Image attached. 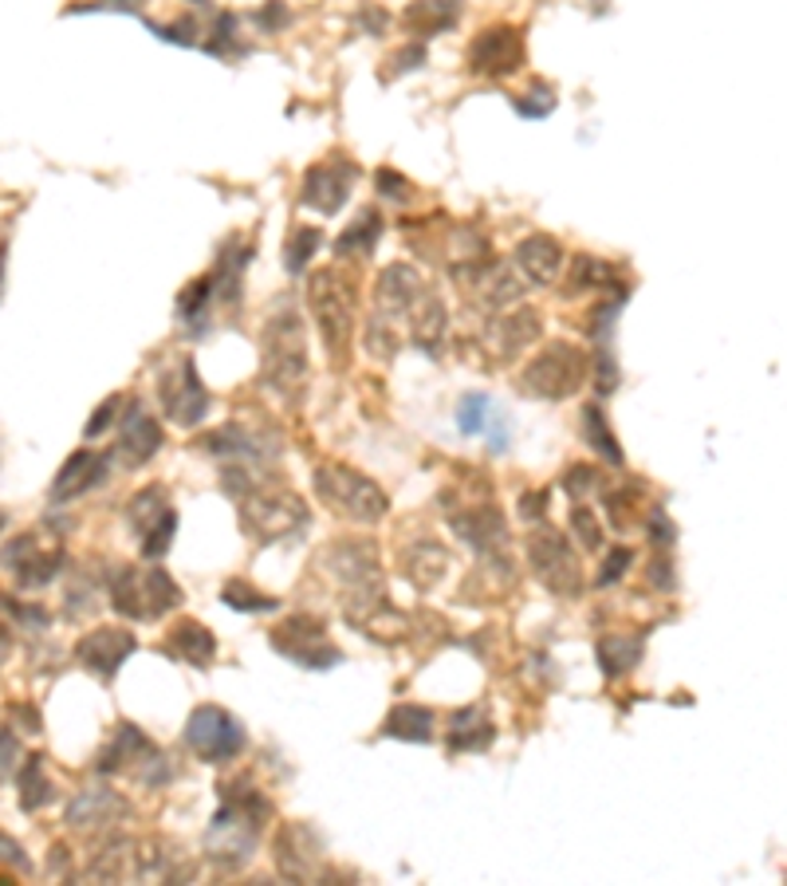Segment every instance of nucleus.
<instances>
[{
  "label": "nucleus",
  "instance_id": "nucleus-1",
  "mask_svg": "<svg viewBox=\"0 0 787 886\" xmlns=\"http://www.w3.org/2000/svg\"><path fill=\"white\" fill-rule=\"evenodd\" d=\"M272 804L256 792V788L241 784H225V804L213 815L205 835V855L217 863L221 871H241L260 847V832L264 820H268Z\"/></svg>",
  "mask_w": 787,
  "mask_h": 886
},
{
  "label": "nucleus",
  "instance_id": "nucleus-2",
  "mask_svg": "<svg viewBox=\"0 0 787 886\" xmlns=\"http://www.w3.org/2000/svg\"><path fill=\"white\" fill-rule=\"evenodd\" d=\"M319 568L336 579L343 591V611L351 623L379 611L386 603V579H382V560L374 540H339L319 552Z\"/></svg>",
  "mask_w": 787,
  "mask_h": 886
},
{
  "label": "nucleus",
  "instance_id": "nucleus-3",
  "mask_svg": "<svg viewBox=\"0 0 787 886\" xmlns=\"http://www.w3.org/2000/svg\"><path fill=\"white\" fill-rule=\"evenodd\" d=\"M260 371L264 387H272L280 399H296L308 379V335L304 319L284 304L260 331Z\"/></svg>",
  "mask_w": 787,
  "mask_h": 886
},
{
  "label": "nucleus",
  "instance_id": "nucleus-4",
  "mask_svg": "<svg viewBox=\"0 0 787 886\" xmlns=\"http://www.w3.org/2000/svg\"><path fill=\"white\" fill-rule=\"evenodd\" d=\"M308 308L316 316L319 339L327 347V359L336 367H347L354 344V324H359V308H354V288L339 268H319L308 281Z\"/></svg>",
  "mask_w": 787,
  "mask_h": 886
},
{
  "label": "nucleus",
  "instance_id": "nucleus-5",
  "mask_svg": "<svg viewBox=\"0 0 787 886\" xmlns=\"http://www.w3.org/2000/svg\"><path fill=\"white\" fill-rule=\"evenodd\" d=\"M316 497L323 500L331 513H339L351 525H379L382 516L390 513V500L371 477H362L351 465H319L316 477Z\"/></svg>",
  "mask_w": 787,
  "mask_h": 886
},
{
  "label": "nucleus",
  "instance_id": "nucleus-6",
  "mask_svg": "<svg viewBox=\"0 0 787 886\" xmlns=\"http://www.w3.org/2000/svg\"><path fill=\"white\" fill-rule=\"evenodd\" d=\"M236 516H241V528H245L248 540L256 544H276L284 536L299 532L308 525V505L299 493H288V488H268L264 493L260 485L253 493L236 500Z\"/></svg>",
  "mask_w": 787,
  "mask_h": 886
},
{
  "label": "nucleus",
  "instance_id": "nucleus-7",
  "mask_svg": "<svg viewBox=\"0 0 787 886\" xmlns=\"http://www.w3.org/2000/svg\"><path fill=\"white\" fill-rule=\"evenodd\" d=\"M528 568L535 571L543 588L560 599H575L583 591V560L571 548V540L555 525H540L524 540Z\"/></svg>",
  "mask_w": 787,
  "mask_h": 886
},
{
  "label": "nucleus",
  "instance_id": "nucleus-8",
  "mask_svg": "<svg viewBox=\"0 0 787 886\" xmlns=\"http://www.w3.org/2000/svg\"><path fill=\"white\" fill-rule=\"evenodd\" d=\"M587 382V351L575 344H552L543 347L524 371H520L517 387L532 399L563 402Z\"/></svg>",
  "mask_w": 787,
  "mask_h": 886
},
{
  "label": "nucleus",
  "instance_id": "nucleus-9",
  "mask_svg": "<svg viewBox=\"0 0 787 886\" xmlns=\"http://www.w3.org/2000/svg\"><path fill=\"white\" fill-rule=\"evenodd\" d=\"M185 745H190L201 760H209V764H228V760H236L245 752L248 732L228 709L198 706L190 714V721H185Z\"/></svg>",
  "mask_w": 787,
  "mask_h": 886
},
{
  "label": "nucleus",
  "instance_id": "nucleus-10",
  "mask_svg": "<svg viewBox=\"0 0 787 886\" xmlns=\"http://www.w3.org/2000/svg\"><path fill=\"white\" fill-rule=\"evenodd\" d=\"M272 646H276L284 658H291L296 666H308V669H327L343 662V654L327 643L323 619H311V615L284 619V623L272 631Z\"/></svg>",
  "mask_w": 787,
  "mask_h": 886
},
{
  "label": "nucleus",
  "instance_id": "nucleus-11",
  "mask_svg": "<svg viewBox=\"0 0 787 886\" xmlns=\"http://www.w3.org/2000/svg\"><path fill=\"white\" fill-rule=\"evenodd\" d=\"M158 394H162L166 418L181 430H193V425L205 422L209 414V390L205 382L198 379V362L181 359L178 371H170L162 382H158Z\"/></svg>",
  "mask_w": 787,
  "mask_h": 886
},
{
  "label": "nucleus",
  "instance_id": "nucleus-12",
  "mask_svg": "<svg viewBox=\"0 0 787 886\" xmlns=\"http://www.w3.org/2000/svg\"><path fill=\"white\" fill-rule=\"evenodd\" d=\"M272 855H276V871L291 883H308L323 867V843L308 823H284L272 843Z\"/></svg>",
  "mask_w": 787,
  "mask_h": 886
},
{
  "label": "nucleus",
  "instance_id": "nucleus-13",
  "mask_svg": "<svg viewBox=\"0 0 787 886\" xmlns=\"http://www.w3.org/2000/svg\"><path fill=\"white\" fill-rule=\"evenodd\" d=\"M469 67L477 75H492V80L520 72L524 67V36L508 24L485 28L469 48Z\"/></svg>",
  "mask_w": 787,
  "mask_h": 886
},
{
  "label": "nucleus",
  "instance_id": "nucleus-14",
  "mask_svg": "<svg viewBox=\"0 0 787 886\" xmlns=\"http://www.w3.org/2000/svg\"><path fill=\"white\" fill-rule=\"evenodd\" d=\"M162 764H166V757L155 749V741H150V737L138 729V725L123 721L115 729V737H110V745L103 749L99 772H123V769H130V772H138L146 784H150V769H162Z\"/></svg>",
  "mask_w": 787,
  "mask_h": 886
},
{
  "label": "nucleus",
  "instance_id": "nucleus-15",
  "mask_svg": "<svg viewBox=\"0 0 787 886\" xmlns=\"http://www.w3.org/2000/svg\"><path fill=\"white\" fill-rule=\"evenodd\" d=\"M135 651H138V639L130 631H123V626H95V631H87L79 643H75L79 666H87L91 674H99V678H115L118 669H123V662Z\"/></svg>",
  "mask_w": 787,
  "mask_h": 886
},
{
  "label": "nucleus",
  "instance_id": "nucleus-16",
  "mask_svg": "<svg viewBox=\"0 0 787 886\" xmlns=\"http://www.w3.org/2000/svg\"><path fill=\"white\" fill-rule=\"evenodd\" d=\"M64 820L72 832H99V827H115V823L130 820V800L107 784L83 788L79 797L67 804Z\"/></svg>",
  "mask_w": 787,
  "mask_h": 886
},
{
  "label": "nucleus",
  "instance_id": "nucleus-17",
  "mask_svg": "<svg viewBox=\"0 0 787 886\" xmlns=\"http://www.w3.org/2000/svg\"><path fill=\"white\" fill-rule=\"evenodd\" d=\"M60 563H64V552H60V548H55V552H44L36 532L17 536V540H9L4 552H0V568L12 571L20 588H44L47 579H55Z\"/></svg>",
  "mask_w": 787,
  "mask_h": 886
},
{
  "label": "nucleus",
  "instance_id": "nucleus-18",
  "mask_svg": "<svg viewBox=\"0 0 787 886\" xmlns=\"http://www.w3.org/2000/svg\"><path fill=\"white\" fill-rule=\"evenodd\" d=\"M351 178H354V170L347 162H339V158L311 166V170L304 173L299 205H304V209H316V213L331 218V213H339V209L347 205V198H351Z\"/></svg>",
  "mask_w": 787,
  "mask_h": 886
},
{
  "label": "nucleus",
  "instance_id": "nucleus-19",
  "mask_svg": "<svg viewBox=\"0 0 787 886\" xmlns=\"http://www.w3.org/2000/svg\"><path fill=\"white\" fill-rule=\"evenodd\" d=\"M449 528L457 536H461L469 548H477L480 556H500L508 548V525L504 516H500L497 505H472V508H461V513L449 516Z\"/></svg>",
  "mask_w": 787,
  "mask_h": 886
},
{
  "label": "nucleus",
  "instance_id": "nucleus-20",
  "mask_svg": "<svg viewBox=\"0 0 787 886\" xmlns=\"http://www.w3.org/2000/svg\"><path fill=\"white\" fill-rule=\"evenodd\" d=\"M158 450H162V425L146 414L142 402H130V410L123 414V430H118L115 457L127 465V470H138V465L150 462Z\"/></svg>",
  "mask_w": 787,
  "mask_h": 886
},
{
  "label": "nucleus",
  "instance_id": "nucleus-21",
  "mask_svg": "<svg viewBox=\"0 0 787 886\" xmlns=\"http://www.w3.org/2000/svg\"><path fill=\"white\" fill-rule=\"evenodd\" d=\"M422 292H426V284H422V272L414 264H390V268H382L379 284H374V308H379L382 319L394 324L398 316L414 312Z\"/></svg>",
  "mask_w": 787,
  "mask_h": 886
},
{
  "label": "nucleus",
  "instance_id": "nucleus-22",
  "mask_svg": "<svg viewBox=\"0 0 787 886\" xmlns=\"http://www.w3.org/2000/svg\"><path fill=\"white\" fill-rule=\"evenodd\" d=\"M543 335V319L535 308H517L508 312V316L489 319V331H485V347L497 355L500 362L517 359L528 344H535Z\"/></svg>",
  "mask_w": 787,
  "mask_h": 886
},
{
  "label": "nucleus",
  "instance_id": "nucleus-23",
  "mask_svg": "<svg viewBox=\"0 0 787 886\" xmlns=\"http://www.w3.org/2000/svg\"><path fill=\"white\" fill-rule=\"evenodd\" d=\"M110 470V453H91L79 450L64 462V470L55 473L52 481V505H67V500H79L87 488H95Z\"/></svg>",
  "mask_w": 787,
  "mask_h": 886
},
{
  "label": "nucleus",
  "instance_id": "nucleus-24",
  "mask_svg": "<svg viewBox=\"0 0 787 886\" xmlns=\"http://www.w3.org/2000/svg\"><path fill=\"white\" fill-rule=\"evenodd\" d=\"M453 276H461V281H472L469 288L477 292L480 308H504V304H517L524 284H520L517 268H508V264H480L477 272L472 268H453Z\"/></svg>",
  "mask_w": 787,
  "mask_h": 886
},
{
  "label": "nucleus",
  "instance_id": "nucleus-25",
  "mask_svg": "<svg viewBox=\"0 0 787 886\" xmlns=\"http://www.w3.org/2000/svg\"><path fill=\"white\" fill-rule=\"evenodd\" d=\"M517 268L524 272V281L535 284V288H547L555 284L563 268V244L547 233H532L517 244Z\"/></svg>",
  "mask_w": 787,
  "mask_h": 886
},
{
  "label": "nucleus",
  "instance_id": "nucleus-26",
  "mask_svg": "<svg viewBox=\"0 0 787 886\" xmlns=\"http://www.w3.org/2000/svg\"><path fill=\"white\" fill-rule=\"evenodd\" d=\"M402 568H406V579L414 583L417 591H434L437 583L445 579V571H449V548H445L442 540H429V536H422L414 548H406V556H402Z\"/></svg>",
  "mask_w": 787,
  "mask_h": 886
},
{
  "label": "nucleus",
  "instance_id": "nucleus-27",
  "mask_svg": "<svg viewBox=\"0 0 787 886\" xmlns=\"http://www.w3.org/2000/svg\"><path fill=\"white\" fill-rule=\"evenodd\" d=\"M162 651L181 662H190V666H209V662L217 658V639H213V631H209L205 623H198V619H181L170 631Z\"/></svg>",
  "mask_w": 787,
  "mask_h": 886
},
{
  "label": "nucleus",
  "instance_id": "nucleus-28",
  "mask_svg": "<svg viewBox=\"0 0 787 886\" xmlns=\"http://www.w3.org/2000/svg\"><path fill=\"white\" fill-rule=\"evenodd\" d=\"M492 737H497V729H492L489 714H485L480 706H469V709H461V714H453V725H449V749L453 752L489 749Z\"/></svg>",
  "mask_w": 787,
  "mask_h": 886
},
{
  "label": "nucleus",
  "instance_id": "nucleus-29",
  "mask_svg": "<svg viewBox=\"0 0 787 886\" xmlns=\"http://www.w3.org/2000/svg\"><path fill=\"white\" fill-rule=\"evenodd\" d=\"M382 737H394V741L410 745H426L434 741V709L429 706H394L382 725Z\"/></svg>",
  "mask_w": 787,
  "mask_h": 886
},
{
  "label": "nucleus",
  "instance_id": "nucleus-30",
  "mask_svg": "<svg viewBox=\"0 0 787 886\" xmlns=\"http://www.w3.org/2000/svg\"><path fill=\"white\" fill-rule=\"evenodd\" d=\"M445 331H449V316H445V304L437 296H426L414 304V344L422 351H442L445 344Z\"/></svg>",
  "mask_w": 787,
  "mask_h": 886
},
{
  "label": "nucleus",
  "instance_id": "nucleus-31",
  "mask_svg": "<svg viewBox=\"0 0 787 886\" xmlns=\"http://www.w3.org/2000/svg\"><path fill=\"white\" fill-rule=\"evenodd\" d=\"M107 588H110V603H115L118 615L146 619V611H142V571L130 568V563H115V568L107 571Z\"/></svg>",
  "mask_w": 787,
  "mask_h": 886
},
{
  "label": "nucleus",
  "instance_id": "nucleus-32",
  "mask_svg": "<svg viewBox=\"0 0 787 886\" xmlns=\"http://www.w3.org/2000/svg\"><path fill=\"white\" fill-rule=\"evenodd\" d=\"M595 654H598V666H603L607 678H623V674H630V669L642 662V639H630V634H607V639H598Z\"/></svg>",
  "mask_w": 787,
  "mask_h": 886
},
{
  "label": "nucleus",
  "instance_id": "nucleus-33",
  "mask_svg": "<svg viewBox=\"0 0 787 886\" xmlns=\"http://www.w3.org/2000/svg\"><path fill=\"white\" fill-rule=\"evenodd\" d=\"M173 607H181V588L166 568H146L142 571V611L146 619L170 615Z\"/></svg>",
  "mask_w": 787,
  "mask_h": 886
},
{
  "label": "nucleus",
  "instance_id": "nucleus-34",
  "mask_svg": "<svg viewBox=\"0 0 787 886\" xmlns=\"http://www.w3.org/2000/svg\"><path fill=\"white\" fill-rule=\"evenodd\" d=\"M201 445H205L209 453H221V457H260V462L268 457V453H276L264 445V437L248 434L245 425H225V430H217V434L201 437Z\"/></svg>",
  "mask_w": 787,
  "mask_h": 886
},
{
  "label": "nucleus",
  "instance_id": "nucleus-35",
  "mask_svg": "<svg viewBox=\"0 0 787 886\" xmlns=\"http://www.w3.org/2000/svg\"><path fill=\"white\" fill-rule=\"evenodd\" d=\"M379 236H382L379 209H362L359 218L343 229V236L336 241V253L339 256H371L374 244H379Z\"/></svg>",
  "mask_w": 787,
  "mask_h": 886
},
{
  "label": "nucleus",
  "instance_id": "nucleus-36",
  "mask_svg": "<svg viewBox=\"0 0 787 886\" xmlns=\"http://www.w3.org/2000/svg\"><path fill=\"white\" fill-rule=\"evenodd\" d=\"M457 12H461V4H457V0H417V4H410L402 20H406V28H414V32H426V36H434V32L453 28Z\"/></svg>",
  "mask_w": 787,
  "mask_h": 886
},
{
  "label": "nucleus",
  "instance_id": "nucleus-37",
  "mask_svg": "<svg viewBox=\"0 0 787 886\" xmlns=\"http://www.w3.org/2000/svg\"><path fill=\"white\" fill-rule=\"evenodd\" d=\"M579 425H583V442H587L591 450L603 453L610 465H623L626 462V457H623V445H618L615 430L607 425V414H603V407H583Z\"/></svg>",
  "mask_w": 787,
  "mask_h": 886
},
{
  "label": "nucleus",
  "instance_id": "nucleus-38",
  "mask_svg": "<svg viewBox=\"0 0 787 886\" xmlns=\"http://www.w3.org/2000/svg\"><path fill=\"white\" fill-rule=\"evenodd\" d=\"M17 788H20V808H24V812H40V808L55 797L52 780H47V772H44V757L24 760V769H20V777H17Z\"/></svg>",
  "mask_w": 787,
  "mask_h": 886
},
{
  "label": "nucleus",
  "instance_id": "nucleus-39",
  "mask_svg": "<svg viewBox=\"0 0 787 886\" xmlns=\"http://www.w3.org/2000/svg\"><path fill=\"white\" fill-rule=\"evenodd\" d=\"M221 599H225L233 611H245V615H264V611H276V607H280V599L268 595V591H256L253 583H245V579H233V583H225Z\"/></svg>",
  "mask_w": 787,
  "mask_h": 886
},
{
  "label": "nucleus",
  "instance_id": "nucleus-40",
  "mask_svg": "<svg viewBox=\"0 0 787 886\" xmlns=\"http://www.w3.org/2000/svg\"><path fill=\"white\" fill-rule=\"evenodd\" d=\"M591 288H615V268L607 261H598V256L583 253L571 268V296L575 292H591Z\"/></svg>",
  "mask_w": 787,
  "mask_h": 886
},
{
  "label": "nucleus",
  "instance_id": "nucleus-41",
  "mask_svg": "<svg viewBox=\"0 0 787 886\" xmlns=\"http://www.w3.org/2000/svg\"><path fill=\"white\" fill-rule=\"evenodd\" d=\"M607 513H610V525L623 532V528H630L634 520H642L646 516V505H642V488L638 485H626V488H615V493H607Z\"/></svg>",
  "mask_w": 787,
  "mask_h": 886
},
{
  "label": "nucleus",
  "instance_id": "nucleus-42",
  "mask_svg": "<svg viewBox=\"0 0 787 886\" xmlns=\"http://www.w3.org/2000/svg\"><path fill=\"white\" fill-rule=\"evenodd\" d=\"M166 508H170V493H166V485L142 488V493H135V500H130V525H135L138 532H146Z\"/></svg>",
  "mask_w": 787,
  "mask_h": 886
},
{
  "label": "nucleus",
  "instance_id": "nucleus-43",
  "mask_svg": "<svg viewBox=\"0 0 787 886\" xmlns=\"http://www.w3.org/2000/svg\"><path fill=\"white\" fill-rule=\"evenodd\" d=\"M173 536H178V513H173V508H166V513L158 516L155 525H150L142 536H138V540H142V556H146V560H162V556L170 552Z\"/></svg>",
  "mask_w": 787,
  "mask_h": 886
},
{
  "label": "nucleus",
  "instance_id": "nucleus-44",
  "mask_svg": "<svg viewBox=\"0 0 787 886\" xmlns=\"http://www.w3.org/2000/svg\"><path fill=\"white\" fill-rule=\"evenodd\" d=\"M319 244H323V233H319V229H296L288 249H284V268H288L291 276H299V272L308 268L311 256H316Z\"/></svg>",
  "mask_w": 787,
  "mask_h": 886
},
{
  "label": "nucleus",
  "instance_id": "nucleus-45",
  "mask_svg": "<svg viewBox=\"0 0 787 886\" xmlns=\"http://www.w3.org/2000/svg\"><path fill=\"white\" fill-rule=\"evenodd\" d=\"M492 418V402L489 394H465L461 407H457V430L461 434H480Z\"/></svg>",
  "mask_w": 787,
  "mask_h": 886
},
{
  "label": "nucleus",
  "instance_id": "nucleus-46",
  "mask_svg": "<svg viewBox=\"0 0 787 886\" xmlns=\"http://www.w3.org/2000/svg\"><path fill=\"white\" fill-rule=\"evenodd\" d=\"M563 488L571 493V500L587 505L591 493H598V488H603V473H598L595 465H571V470L563 473Z\"/></svg>",
  "mask_w": 787,
  "mask_h": 886
},
{
  "label": "nucleus",
  "instance_id": "nucleus-47",
  "mask_svg": "<svg viewBox=\"0 0 787 886\" xmlns=\"http://www.w3.org/2000/svg\"><path fill=\"white\" fill-rule=\"evenodd\" d=\"M366 347H371L374 359H394L398 355V331H394V324L382 316H374L371 324H366Z\"/></svg>",
  "mask_w": 787,
  "mask_h": 886
},
{
  "label": "nucleus",
  "instance_id": "nucleus-48",
  "mask_svg": "<svg viewBox=\"0 0 787 886\" xmlns=\"http://www.w3.org/2000/svg\"><path fill=\"white\" fill-rule=\"evenodd\" d=\"M213 288H217V276H201V281H193L190 288L181 292L178 312H181V319H185V324H193V319L205 312V304H209V296H213Z\"/></svg>",
  "mask_w": 787,
  "mask_h": 886
},
{
  "label": "nucleus",
  "instance_id": "nucleus-49",
  "mask_svg": "<svg viewBox=\"0 0 787 886\" xmlns=\"http://www.w3.org/2000/svg\"><path fill=\"white\" fill-rule=\"evenodd\" d=\"M571 532L583 544V552H598V548H603V525H598L587 505H579L571 513Z\"/></svg>",
  "mask_w": 787,
  "mask_h": 886
},
{
  "label": "nucleus",
  "instance_id": "nucleus-50",
  "mask_svg": "<svg viewBox=\"0 0 787 886\" xmlns=\"http://www.w3.org/2000/svg\"><path fill=\"white\" fill-rule=\"evenodd\" d=\"M552 107H555V91L552 87H543V83H535L528 95H520L517 99V110L524 118H543V115H552Z\"/></svg>",
  "mask_w": 787,
  "mask_h": 886
},
{
  "label": "nucleus",
  "instance_id": "nucleus-51",
  "mask_svg": "<svg viewBox=\"0 0 787 886\" xmlns=\"http://www.w3.org/2000/svg\"><path fill=\"white\" fill-rule=\"evenodd\" d=\"M642 520H646V536H650L658 548H670V544L678 540V528L670 525V516H666V508L661 505H653L650 516H642Z\"/></svg>",
  "mask_w": 787,
  "mask_h": 886
},
{
  "label": "nucleus",
  "instance_id": "nucleus-52",
  "mask_svg": "<svg viewBox=\"0 0 787 886\" xmlns=\"http://www.w3.org/2000/svg\"><path fill=\"white\" fill-rule=\"evenodd\" d=\"M634 563V552L630 548H615V552L607 556V563H603V571H598V588H610V583H615V579H623L626 576V568H630Z\"/></svg>",
  "mask_w": 787,
  "mask_h": 886
},
{
  "label": "nucleus",
  "instance_id": "nucleus-53",
  "mask_svg": "<svg viewBox=\"0 0 787 886\" xmlns=\"http://www.w3.org/2000/svg\"><path fill=\"white\" fill-rule=\"evenodd\" d=\"M20 757H24V752H20V741L12 737L9 729H0V784H4V780L17 772Z\"/></svg>",
  "mask_w": 787,
  "mask_h": 886
},
{
  "label": "nucleus",
  "instance_id": "nucleus-54",
  "mask_svg": "<svg viewBox=\"0 0 787 886\" xmlns=\"http://www.w3.org/2000/svg\"><path fill=\"white\" fill-rule=\"evenodd\" d=\"M374 181H379L382 198H398V201L414 198V186H410V181L402 178V173H394V170H379V173H374Z\"/></svg>",
  "mask_w": 787,
  "mask_h": 886
},
{
  "label": "nucleus",
  "instance_id": "nucleus-55",
  "mask_svg": "<svg viewBox=\"0 0 787 886\" xmlns=\"http://www.w3.org/2000/svg\"><path fill=\"white\" fill-rule=\"evenodd\" d=\"M0 863H4V867H12V871H20V875H28V871H32L24 847H20V843L12 840V835H4V832H0Z\"/></svg>",
  "mask_w": 787,
  "mask_h": 886
},
{
  "label": "nucleus",
  "instance_id": "nucleus-56",
  "mask_svg": "<svg viewBox=\"0 0 787 886\" xmlns=\"http://www.w3.org/2000/svg\"><path fill=\"white\" fill-rule=\"evenodd\" d=\"M123 402H127V399H123V394H110V399L99 407V414H95V418H91V422H87V437H99L103 430H107V425L115 422L118 414H123V410H118V407H123Z\"/></svg>",
  "mask_w": 787,
  "mask_h": 886
},
{
  "label": "nucleus",
  "instance_id": "nucleus-57",
  "mask_svg": "<svg viewBox=\"0 0 787 886\" xmlns=\"http://www.w3.org/2000/svg\"><path fill=\"white\" fill-rule=\"evenodd\" d=\"M390 64H394V75H402V72H414V67H422V64H426V48H422V44H414V48H402L398 55H390Z\"/></svg>",
  "mask_w": 787,
  "mask_h": 886
},
{
  "label": "nucleus",
  "instance_id": "nucleus-58",
  "mask_svg": "<svg viewBox=\"0 0 787 886\" xmlns=\"http://www.w3.org/2000/svg\"><path fill=\"white\" fill-rule=\"evenodd\" d=\"M552 497L547 488H540V493H528V497H520V516H528V520H540L543 516V500Z\"/></svg>",
  "mask_w": 787,
  "mask_h": 886
},
{
  "label": "nucleus",
  "instance_id": "nucleus-59",
  "mask_svg": "<svg viewBox=\"0 0 787 886\" xmlns=\"http://www.w3.org/2000/svg\"><path fill=\"white\" fill-rule=\"evenodd\" d=\"M650 583H653V588H661V591H670V588H673L670 560H653V563H650Z\"/></svg>",
  "mask_w": 787,
  "mask_h": 886
},
{
  "label": "nucleus",
  "instance_id": "nucleus-60",
  "mask_svg": "<svg viewBox=\"0 0 787 886\" xmlns=\"http://www.w3.org/2000/svg\"><path fill=\"white\" fill-rule=\"evenodd\" d=\"M12 721H20L24 732H40V714L32 706H12Z\"/></svg>",
  "mask_w": 787,
  "mask_h": 886
},
{
  "label": "nucleus",
  "instance_id": "nucleus-61",
  "mask_svg": "<svg viewBox=\"0 0 787 886\" xmlns=\"http://www.w3.org/2000/svg\"><path fill=\"white\" fill-rule=\"evenodd\" d=\"M0 284H4V244H0Z\"/></svg>",
  "mask_w": 787,
  "mask_h": 886
},
{
  "label": "nucleus",
  "instance_id": "nucleus-62",
  "mask_svg": "<svg viewBox=\"0 0 787 886\" xmlns=\"http://www.w3.org/2000/svg\"><path fill=\"white\" fill-rule=\"evenodd\" d=\"M4 528H9V513H0V532H4Z\"/></svg>",
  "mask_w": 787,
  "mask_h": 886
}]
</instances>
